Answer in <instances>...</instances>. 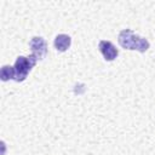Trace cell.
I'll list each match as a JSON object with an SVG mask.
<instances>
[{
  "label": "cell",
  "mask_w": 155,
  "mask_h": 155,
  "mask_svg": "<svg viewBox=\"0 0 155 155\" xmlns=\"http://www.w3.org/2000/svg\"><path fill=\"white\" fill-rule=\"evenodd\" d=\"M119 44L127 50H137L139 52H145L149 48V41L134 34L131 29H124L119 34Z\"/></svg>",
  "instance_id": "6da1fadb"
},
{
  "label": "cell",
  "mask_w": 155,
  "mask_h": 155,
  "mask_svg": "<svg viewBox=\"0 0 155 155\" xmlns=\"http://www.w3.org/2000/svg\"><path fill=\"white\" fill-rule=\"evenodd\" d=\"M36 61H38V59H36L33 54H30L29 57L19 56V57L16 59L15 65H13V68H15V80L18 81V82L25 80L28 73H29V71L31 70V68L35 65Z\"/></svg>",
  "instance_id": "7a4b0ae2"
},
{
  "label": "cell",
  "mask_w": 155,
  "mask_h": 155,
  "mask_svg": "<svg viewBox=\"0 0 155 155\" xmlns=\"http://www.w3.org/2000/svg\"><path fill=\"white\" fill-rule=\"evenodd\" d=\"M29 46L31 48V54L36 58V59H42L45 58L46 56V52H47V44L46 41L40 38V36H34L30 42H29Z\"/></svg>",
  "instance_id": "3957f363"
},
{
  "label": "cell",
  "mask_w": 155,
  "mask_h": 155,
  "mask_svg": "<svg viewBox=\"0 0 155 155\" xmlns=\"http://www.w3.org/2000/svg\"><path fill=\"white\" fill-rule=\"evenodd\" d=\"M98 48H99V51L102 52V54H103V57L105 58V61H113V59H115V58L117 57V54H119L117 48H116L110 41H107V40L99 41Z\"/></svg>",
  "instance_id": "277c9868"
},
{
  "label": "cell",
  "mask_w": 155,
  "mask_h": 155,
  "mask_svg": "<svg viewBox=\"0 0 155 155\" xmlns=\"http://www.w3.org/2000/svg\"><path fill=\"white\" fill-rule=\"evenodd\" d=\"M70 44H71V39L67 34H59V35H57L56 39H54V42H53L56 50H58L61 52L67 51L69 48Z\"/></svg>",
  "instance_id": "5b68a950"
},
{
  "label": "cell",
  "mask_w": 155,
  "mask_h": 155,
  "mask_svg": "<svg viewBox=\"0 0 155 155\" xmlns=\"http://www.w3.org/2000/svg\"><path fill=\"white\" fill-rule=\"evenodd\" d=\"M0 76H1V80L2 81H7L10 79H13L15 80V68L11 67V65H4L1 68Z\"/></svg>",
  "instance_id": "8992f818"
}]
</instances>
